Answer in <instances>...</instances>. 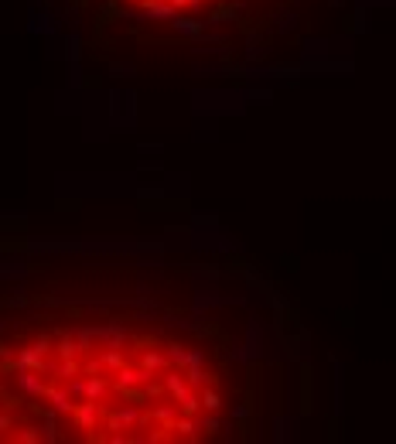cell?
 Segmentation results:
<instances>
[{
    "label": "cell",
    "instance_id": "1",
    "mask_svg": "<svg viewBox=\"0 0 396 444\" xmlns=\"http://www.w3.org/2000/svg\"><path fill=\"white\" fill-rule=\"evenodd\" d=\"M222 414L212 349L161 321H41L0 339V441H201Z\"/></svg>",
    "mask_w": 396,
    "mask_h": 444
},
{
    "label": "cell",
    "instance_id": "2",
    "mask_svg": "<svg viewBox=\"0 0 396 444\" xmlns=\"http://www.w3.org/2000/svg\"><path fill=\"white\" fill-rule=\"evenodd\" d=\"M120 3L147 21H188L222 0H120Z\"/></svg>",
    "mask_w": 396,
    "mask_h": 444
}]
</instances>
